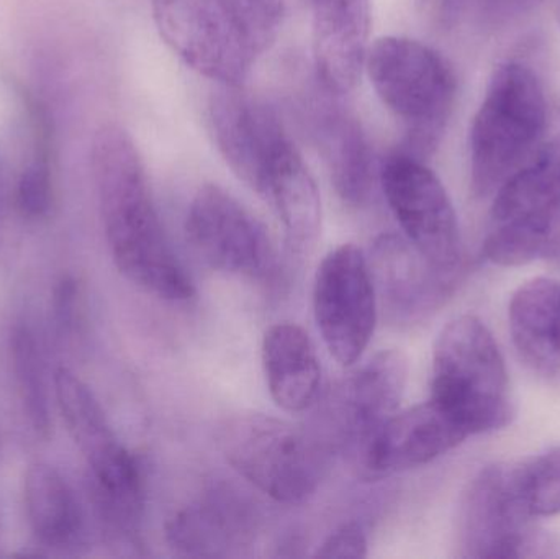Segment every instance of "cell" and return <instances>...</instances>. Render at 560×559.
I'll list each match as a JSON object with an SVG mask.
<instances>
[{
  "label": "cell",
  "mask_w": 560,
  "mask_h": 559,
  "mask_svg": "<svg viewBox=\"0 0 560 559\" xmlns=\"http://www.w3.org/2000/svg\"><path fill=\"white\" fill-rule=\"evenodd\" d=\"M92 171L105 238L118 271L161 301L192 299V279L171 248L143 158L125 128H98L92 141Z\"/></svg>",
  "instance_id": "obj_1"
},
{
  "label": "cell",
  "mask_w": 560,
  "mask_h": 559,
  "mask_svg": "<svg viewBox=\"0 0 560 559\" xmlns=\"http://www.w3.org/2000/svg\"><path fill=\"white\" fill-rule=\"evenodd\" d=\"M548 125V98L538 74L523 62L499 66L470 128L474 196L495 194L538 150Z\"/></svg>",
  "instance_id": "obj_2"
},
{
  "label": "cell",
  "mask_w": 560,
  "mask_h": 559,
  "mask_svg": "<svg viewBox=\"0 0 560 559\" xmlns=\"http://www.w3.org/2000/svg\"><path fill=\"white\" fill-rule=\"evenodd\" d=\"M431 400L469 436L505 429L515 417L505 360L489 328L474 315L454 318L441 330Z\"/></svg>",
  "instance_id": "obj_3"
},
{
  "label": "cell",
  "mask_w": 560,
  "mask_h": 559,
  "mask_svg": "<svg viewBox=\"0 0 560 559\" xmlns=\"http://www.w3.org/2000/svg\"><path fill=\"white\" fill-rule=\"evenodd\" d=\"M365 71L382 104L405 127V153L424 160L446 130L457 79L441 53L417 39L385 36L369 46Z\"/></svg>",
  "instance_id": "obj_4"
},
{
  "label": "cell",
  "mask_w": 560,
  "mask_h": 559,
  "mask_svg": "<svg viewBox=\"0 0 560 559\" xmlns=\"http://www.w3.org/2000/svg\"><path fill=\"white\" fill-rule=\"evenodd\" d=\"M219 445L229 465L280 504H302L322 485L326 455L312 435L262 414H242L223 423Z\"/></svg>",
  "instance_id": "obj_5"
},
{
  "label": "cell",
  "mask_w": 560,
  "mask_h": 559,
  "mask_svg": "<svg viewBox=\"0 0 560 559\" xmlns=\"http://www.w3.org/2000/svg\"><path fill=\"white\" fill-rule=\"evenodd\" d=\"M482 253L497 266H523L548 253L560 222V130L542 141L495 193Z\"/></svg>",
  "instance_id": "obj_6"
},
{
  "label": "cell",
  "mask_w": 560,
  "mask_h": 559,
  "mask_svg": "<svg viewBox=\"0 0 560 559\" xmlns=\"http://www.w3.org/2000/svg\"><path fill=\"white\" fill-rule=\"evenodd\" d=\"M55 387L66 427L91 469L98 511L121 521L143 515V469L115 435L88 384L68 368H59Z\"/></svg>",
  "instance_id": "obj_7"
},
{
  "label": "cell",
  "mask_w": 560,
  "mask_h": 559,
  "mask_svg": "<svg viewBox=\"0 0 560 559\" xmlns=\"http://www.w3.org/2000/svg\"><path fill=\"white\" fill-rule=\"evenodd\" d=\"M520 504L509 463L487 466L464 489L456 515L459 558L548 557L549 544Z\"/></svg>",
  "instance_id": "obj_8"
},
{
  "label": "cell",
  "mask_w": 560,
  "mask_h": 559,
  "mask_svg": "<svg viewBox=\"0 0 560 559\" xmlns=\"http://www.w3.org/2000/svg\"><path fill=\"white\" fill-rule=\"evenodd\" d=\"M313 314L329 354L352 366L368 350L378 317L369 256L348 243L329 252L313 281Z\"/></svg>",
  "instance_id": "obj_9"
},
{
  "label": "cell",
  "mask_w": 560,
  "mask_h": 559,
  "mask_svg": "<svg viewBox=\"0 0 560 559\" xmlns=\"http://www.w3.org/2000/svg\"><path fill=\"white\" fill-rule=\"evenodd\" d=\"M381 186L407 242L436 268L459 271L463 242L456 210L424 160L395 151L382 164Z\"/></svg>",
  "instance_id": "obj_10"
},
{
  "label": "cell",
  "mask_w": 560,
  "mask_h": 559,
  "mask_svg": "<svg viewBox=\"0 0 560 559\" xmlns=\"http://www.w3.org/2000/svg\"><path fill=\"white\" fill-rule=\"evenodd\" d=\"M158 32L187 66L215 84L238 85L258 55L222 0H151Z\"/></svg>",
  "instance_id": "obj_11"
},
{
  "label": "cell",
  "mask_w": 560,
  "mask_h": 559,
  "mask_svg": "<svg viewBox=\"0 0 560 559\" xmlns=\"http://www.w3.org/2000/svg\"><path fill=\"white\" fill-rule=\"evenodd\" d=\"M186 233L203 261L225 275L266 281L278 269V253L266 226L222 187L207 184L197 190Z\"/></svg>",
  "instance_id": "obj_12"
},
{
  "label": "cell",
  "mask_w": 560,
  "mask_h": 559,
  "mask_svg": "<svg viewBox=\"0 0 560 559\" xmlns=\"http://www.w3.org/2000/svg\"><path fill=\"white\" fill-rule=\"evenodd\" d=\"M209 118L217 147L230 170L265 196L276 163L293 144L278 112L243 84H215Z\"/></svg>",
  "instance_id": "obj_13"
},
{
  "label": "cell",
  "mask_w": 560,
  "mask_h": 559,
  "mask_svg": "<svg viewBox=\"0 0 560 559\" xmlns=\"http://www.w3.org/2000/svg\"><path fill=\"white\" fill-rule=\"evenodd\" d=\"M469 439L466 430L434 400L397 412L362 453L369 478H384L420 468Z\"/></svg>",
  "instance_id": "obj_14"
},
{
  "label": "cell",
  "mask_w": 560,
  "mask_h": 559,
  "mask_svg": "<svg viewBox=\"0 0 560 559\" xmlns=\"http://www.w3.org/2000/svg\"><path fill=\"white\" fill-rule=\"evenodd\" d=\"M312 46L323 91L349 94L361 78L369 51L371 0H310Z\"/></svg>",
  "instance_id": "obj_15"
},
{
  "label": "cell",
  "mask_w": 560,
  "mask_h": 559,
  "mask_svg": "<svg viewBox=\"0 0 560 559\" xmlns=\"http://www.w3.org/2000/svg\"><path fill=\"white\" fill-rule=\"evenodd\" d=\"M371 258L377 298L397 321L427 317L443 304L456 282L457 271L431 265L401 236H381Z\"/></svg>",
  "instance_id": "obj_16"
},
{
  "label": "cell",
  "mask_w": 560,
  "mask_h": 559,
  "mask_svg": "<svg viewBox=\"0 0 560 559\" xmlns=\"http://www.w3.org/2000/svg\"><path fill=\"white\" fill-rule=\"evenodd\" d=\"M407 380V357L400 350H382L346 381L339 400L342 433L358 458L398 412Z\"/></svg>",
  "instance_id": "obj_17"
},
{
  "label": "cell",
  "mask_w": 560,
  "mask_h": 559,
  "mask_svg": "<svg viewBox=\"0 0 560 559\" xmlns=\"http://www.w3.org/2000/svg\"><path fill=\"white\" fill-rule=\"evenodd\" d=\"M230 492H209L177 511L166 524L170 547L183 557L220 558L252 544V512Z\"/></svg>",
  "instance_id": "obj_18"
},
{
  "label": "cell",
  "mask_w": 560,
  "mask_h": 559,
  "mask_svg": "<svg viewBox=\"0 0 560 559\" xmlns=\"http://www.w3.org/2000/svg\"><path fill=\"white\" fill-rule=\"evenodd\" d=\"M315 124L336 194L348 206H364L371 199L375 176L371 144L361 124L331 98L316 107Z\"/></svg>",
  "instance_id": "obj_19"
},
{
  "label": "cell",
  "mask_w": 560,
  "mask_h": 559,
  "mask_svg": "<svg viewBox=\"0 0 560 559\" xmlns=\"http://www.w3.org/2000/svg\"><path fill=\"white\" fill-rule=\"evenodd\" d=\"M510 334L520 358L546 380L560 374V282L536 278L520 286L509 307Z\"/></svg>",
  "instance_id": "obj_20"
},
{
  "label": "cell",
  "mask_w": 560,
  "mask_h": 559,
  "mask_svg": "<svg viewBox=\"0 0 560 559\" xmlns=\"http://www.w3.org/2000/svg\"><path fill=\"white\" fill-rule=\"evenodd\" d=\"M262 368L269 393L280 409L305 412L316 403L322 366L312 338L299 325L282 322L266 331Z\"/></svg>",
  "instance_id": "obj_21"
},
{
  "label": "cell",
  "mask_w": 560,
  "mask_h": 559,
  "mask_svg": "<svg viewBox=\"0 0 560 559\" xmlns=\"http://www.w3.org/2000/svg\"><path fill=\"white\" fill-rule=\"evenodd\" d=\"M262 197L278 213L289 255L295 259L308 256L322 230V199L295 144L276 163Z\"/></svg>",
  "instance_id": "obj_22"
},
{
  "label": "cell",
  "mask_w": 560,
  "mask_h": 559,
  "mask_svg": "<svg viewBox=\"0 0 560 559\" xmlns=\"http://www.w3.org/2000/svg\"><path fill=\"white\" fill-rule=\"evenodd\" d=\"M23 494L30 527L43 547L66 550L79 544L84 531L81 505L71 486L52 466H30Z\"/></svg>",
  "instance_id": "obj_23"
},
{
  "label": "cell",
  "mask_w": 560,
  "mask_h": 559,
  "mask_svg": "<svg viewBox=\"0 0 560 559\" xmlns=\"http://www.w3.org/2000/svg\"><path fill=\"white\" fill-rule=\"evenodd\" d=\"M10 354H12L13 373H15L23 412L26 414L32 429L43 439H48L51 432V417H49L45 370H43L42 353L36 345L35 335L28 327L23 325L15 327L10 338Z\"/></svg>",
  "instance_id": "obj_24"
},
{
  "label": "cell",
  "mask_w": 560,
  "mask_h": 559,
  "mask_svg": "<svg viewBox=\"0 0 560 559\" xmlns=\"http://www.w3.org/2000/svg\"><path fill=\"white\" fill-rule=\"evenodd\" d=\"M509 466L516 498L529 517L560 514V446Z\"/></svg>",
  "instance_id": "obj_25"
},
{
  "label": "cell",
  "mask_w": 560,
  "mask_h": 559,
  "mask_svg": "<svg viewBox=\"0 0 560 559\" xmlns=\"http://www.w3.org/2000/svg\"><path fill=\"white\" fill-rule=\"evenodd\" d=\"M232 13L240 28L248 36L256 53L265 51L275 43L283 15L287 0H222Z\"/></svg>",
  "instance_id": "obj_26"
},
{
  "label": "cell",
  "mask_w": 560,
  "mask_h": 559,
  "mask_svg": "<svg viewBox=\"0 0 560 559\" xmlns=\"http://www.w3.org/2000/svg\"><path fill=\"white\" fill-rule=\"evenodd\" d=\"M16 209L26 220H43L55 206L51 166L48 156L39 153L20 174L16 184Z\"/></svg>",
  "instance_id": "obj_27"
},
{
  "label": "cell",
  "mask_w": 560,
  "mask_h": 559,
  "mask_svg": "<svg viewBox=\"0 0 560 559\" xmlns=\"http://www.w3.org/2000/svg\"><path fill=\"white\" fill-rule=\"evenodd\" d=\"M368 535L358 522H349L336 528L316 550V558L368 557Z\"/></svg>",
  "instance_id": "obj_28"
},
{
  "label": "cell",
  "mask_w": 560,
  "mask_h": 559,
  "mask_svg": "<svg viewBox=\"0 0 560 559\" xmlns=\"http://www.w3.org/2000/svg\"><path fill=\"white\" fill-rule=\"evenodd\" d=\"M545 0H479L480 15L492 26H505L532 13Z\"/></svg>",
  "instance_id": "obj_29"
},
{
  "label": "cell",
  "mask_w": 560,
  "mask_h": 559,
  "mask_svg": "<svg viewBox=\"0 0 560 559\" xmlns=\"http://www.w3.org/2000/svg\"><path fill=\"white\" fill-rule=\"evenodd\" d=\"M55 317L62 330H74L79 321V286L72 278H62L52 294Z\"/></svg>",
  "instance_id": "obj_30"
},
{
  "label": "cell",
  "mask_w": 560,
  "mask_h": 559,
  "mask_svg": "<svg viewBox=\"0 0 560 559\" xmlns=\"http://www.w3.org/2000/svg\"><path fill=\"white\" fill-rule=\"evenodd\" d=\"M479 2V0H441V9H443V19L453 23L459 20L464 13L469 10L470 3Z\"/></svg>",
  "instance_id": "obj_31"
},
{
  "label": "cell",
  "mask_w": 560,
  "mask_h": 559,
  "mask_svg": "<svg viewBox=\"0 0 560 559\" xmlns=\"http://www.w3.org/2000/svg\"><path fill=\"white\" fill-rule=\"evenodd\" d=\"M558 20H559V23H560V2H559V7H558Z\"/></svg>",
  "instance_id": "obj_32"
},
{
  "label": "cell",
  "mask_w": 560,
  "mask_h": 559,
  "mask_svg": "<svg viewBox=\"0 0 560 559\" xmlns=\"http://www.w3.org/2000/svg\"><path fill=\"white\" fill-rule=\"evenodd\" d=\"M0 528H2V522H0Z\"/></svg>",
  "instance_id": "obj_33"
}]
</instances>
